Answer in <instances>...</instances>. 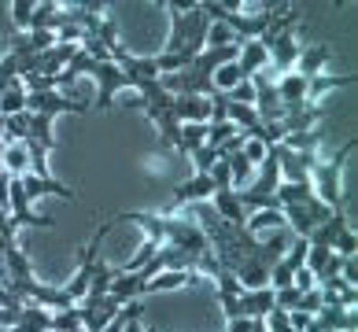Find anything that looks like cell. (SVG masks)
Returning a JSON list of instances; mask_svg holds the SVG:
<instances>
[{"mask_svg": "<svg viewBox=\"0 0 358 332\" xmlns=\"http://www.w3.org/2000/svg\"><path fill=\"white\" fill-rule=\"evenodd\" d=\"M210 207H215L225 222H233V225H244V222H248L241 199H236V189H215V196H210Z\"/></svg>", "mask_w": 358, "mask_h": 332, "instance_id": "9c48e42d", "label": "cell"}, {"mask_svg": "<svg viewBox=\"0 0 358 332\" xmlns=\"http://www.w3.org/2000/svg\"><path fill=\"white\" fill-rule=\"evenodd\" d=\"M26 111L45 115V118H52V122H56L59 115H89L92 103H89V100L63 96L59 89H45V92H26Z\"/></svg>", "mask_w": 358, "mask_h": 332, "instance_id": "277c9868", "label": "cell"}, {"mask_svg": "<svg viewBox=\"0 0 358 332\" xmlns=\"http://www.w3.org/2000/svg\"><path fill=\"white\" fill-rule=\"evenodd\" d=\"M4 174L8 178H26L30 174V148L22 140H8L4 148Z\"/></svg>", "mask_w": 358, "mask_h": 332, "instance_id": "30bf717a", "label": "cell"}, {"mask_svg": "<svg viewBox=\"0 0 358 332\" xmlns=\"http://www.w3.org/2000/svg\"><path fill=\"white\" fill-rule=\"evenodd\" d=\"M122 332H152V329L141 322V314H134V317H129V322H126V329H122Z\"/></svg>", "mask_w": 358, "mask_h": 332, "instance_id": "ffe728a7", "label": "cell"}, {"mask_svg": "<svg viewBox=\"0 0 358 332\" xmlns=\"http://www.w3.org/2000/svg\"><path fill=\"white\" fill-rule=\"evenodd\" d=\"M225 96H229L233 103H248V108H255V85L251 82H241V85H233V89H222Z\"/></svg>", "mask_w": 358, "mask_h": 332, "instance_id": "e0dca14e", "label": "cell"}, {"mask_svg": "<svg viewBox=\"0 0 358 332\" xmlns=\"http://www.w3.org/2000/svg\"><path fill=\"white\" fill-rule=\"evenodd\" d=\"M343 85H355V74H317V78H310L307 82V100L310 103H317L325 96V92H333V89H343Z\"/></svg>", "mask_w": 358, "mask_h": 332, "instance_id": "8fae6325", "label": "cell"}, {"mask_svg": "<svg viewBox=\"0 0 358 332\" xmlns=\"http://www.w3.org/2000/svg\"><path fill=\"white\" fill-rule=\"evenodd\" d=\"M4 148H8V140L0 137V170H4Z\"/></svg>", "mask_w": 358, "mask_h": 332, "instance_id": "44dd1931", "label": "cell"}, {"mask_svg": "<svg viewBox=\"0 0 358 332\" xmlns=\"http://www.w3.org/2000/svg\"><path fill=\"white\" fill-rule=\"evenodd\" d=\"M48 332H52V329H48Z\"/></svg>", "mask_w": 358, "mask_h": 332, "instance_id": "603a6c76", "label": "cell"}, {"mask_svg": "<svg viewBox=\"0 0 358 332\" xmlns=\"http://www.w3.org/2000/svg\"><path fill=\"white\" fill-rule=\"evenodd\" d=\"M215 196V181L210 174H192L189 181L174 185V207H189V203H207Z\"/></svg>", "mask_w": 358, "mask_h": 332, "instance_id": "5b68a950", "label": "cell"}, {"mask_svg": "<svg viewBox=\"0 0 358 332\" xmlns=\"http://www.w3.org/2000/svg\"><path fill=\"white\" fill-rule=\"evenodd\" d=\"M207 144V122H196V126H181L178 133V155H192L196 148Z\"/></svg>", "mask_w": 358, "mask_h": 332, "instance_id": "4fadbf2b", "label": "cell"}, {"mask_svg": "<svg viewBox=\"0 0 358 332\" xmlns=\"http://www.w3.org/2000/svg\"><path fill=\"white\" fill-rule=\"evenodd\" d=\"M0 174H4V170H0Z\"/></svg>", "mask_w": 358, "mask_h": 332, "instance_id": "7402d4cb", "label": "cell"}, {"mask_svg": "<svg viewBox=\"0 0 358 332\" xmlns=\"http://www.w3.org/2000/svg\"><path fill=\"white\" fill-rule=\"evenodd\" d=\"M34 4L37 0H11V22H15V34H26L30 30V19H34Z\"/></svg>", "mask_w": 358, "mask_h": 332, "instance_id": "9a60e30c", "label": "cell"}, {"mask_svg": "<svg viewBox=\"0 0 358 332\" xmlns=\"http://www.w3.org/2000/svg\"><path fill=\"white\" fill-rule=\"evenodd\" d=\"M225 332H266V322L262 317H229Z\"/></svg>", "mask_w": 358, "mask_h": 332, "instance_id": "2e32d148", "label": "cell"}, {"mask_svg": "<svg viewBox=\"0 0 358 332\" xmlns=\"http://www.w3.org/2000/svg\"><path fill=\"white\" fill-rule=\"evenodd\" d=\"M355 152V140H348L336 155H317V163L310 166V189L329 210H343V192H340V170L348 163V155Z\"/></svg>", "mask_w": 358, "mask_h": 332, "instance_id": "7a4b0ae2", "label": "cell"}, {"mask_svg": "<svg viewBox=\"0 0 358 332\" xmlns=\"http://www.w3.org/2000/svg\"><path fill=\"white\" fill-rule=\"evenodd\" d=\"M329 56H333V48H329L325 41L303 45L299 48V59H296V74H303L307 82H310V78H317V74H325L329 71Z\"/></svg>", "mask_w": 358, "mask_h": 332, "instance_id": "8992f818", "label": "cell"}, {"mask_svg": "<svg viewBox=\"0 0 358 332\" xmlns=\"http://www.w3.org/2000/svg\"><path fill=\"white\" fill-rule=\"evenodd\" d=\"M277 96H281V103H285V111H292V108H303V103H310L307 100V78L303 74H281L277 78Z\"/></svg>", "mask_w": 358, "mask_h": 332, "instance_id": "52a82bcc", "label": "cell"}, {"mask_svg": "<svg viewBox=\"0 0 358 332\" xmlns=\"http://www.w3.org/2000/svg\"><path fill=\"white\" fill-rule=\"evenodd\" d=\"M22 111H26V85L15 78V82L4 89V96H0V118H15Z\"/></svg>", "mask_w": 358, "mask_h": 332, "instance_id": "7c38bea8", "label": "cell"}, {"mask_svg": "<svg viewBox=\"0 0 358 332\" xmlns=\"http://www.w3.org/2000/svg\"><path fill=\"white\" fill-rule=\"evenodd\" d=\"M85 74L96 78V103H92V108H100V111H108L111 103H115V92H118V89H134V78H129L118 63H111V59H108V63L89 59Z\"/></svg>", "mask_w": 358, "mask_h": 332, "instance_id": "3957f363", "label": "cell"}, {"mask_svg": "<svg viewBox=\"0 0 358 332\" xmlns=\"http://www.w3.org/2000/svg\"><path fill=\"white\" fill-rule=\"evenodd\" d=\"M200 281V273L192 270H166V273H155L148 284H144V296H155V291H174V288H189Z\"/></svg>", "mask_w": 358, "mask_h": 332, "instance_id": "ba28073f", "label": "cell"}, {"mask_svg": "<svg viewBox=\"0 0 358 332\" xmlns=\"http://www.w3.org/2000/svg\"><path fill=\"white\" fill-rule=\"evenodd\" d=\"M262 322H266V332H296L292 329V322H288V310H270L266 317H262Z\"/></svg>", "mask_w": 358, "mask_h": 332, "instance_id": "ac0fdd59", "label": "cell"}, {"mask_svg": "<svg viewBox=\"0 0 358 332\" xmlns=\"http://www.w3.org/2000/svg\"><path fill=\"white\" fill-rule=\"evenodd\" d=\"M163 8L170 15V45H166L163 56L152 59L159 78L174 74V71H185V66L203 52L207 30H210V15L203 11V0H196V4H174V0H163Z\"/></svg>", "mask_w": 358, "mask_h": 332, "instance_id": "6da1fadb", "label": "cell"}, {"mask_svg": "<svg viewBox=\"0 0 358 332\" xmlns=\"http://www.w3.org/2000/svg\"><path fill=\"white\" fill-rule=\"evenodd\" d=\"M333 251H336V255H343V259L358 255V233L351 229V225H340V229H336V236H333Z\"/></svg>", "mask_w": 358, "mask_h": 332, "instance_id": "5bb4252c", "label": "cell"}, {"mask_svg": "<svg viewBox=\"0 0 358 332\" xmlns=\"http://www.w3.org/2000/svg\"><path fill=\"white\" fill-rule=\"evenodd\" d=\"M244 155L251 159V166H259L262 159H266V144H259V140H244Z\"/></svg>", "mask_w": 358, "mask_h": 332, "instance_id": "d6986e66", "label": "cell"}]
</instances>
